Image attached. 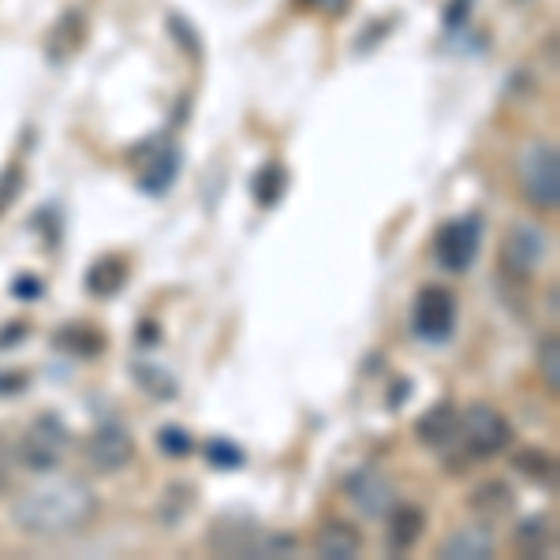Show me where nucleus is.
Here are the masks:
<instances>
[{
    "label": "nucleus",
    "instance_id": "nucleus-24",
    "mask_svg": "<svg viewBox=\"0 0 560 560\" xmlns=\"http://www.w3.org/2000/svg\"><path fill=\"white\" fill-rule=\"evenodd\" d=\"M538 366H541V382H546L549 393H560V345L557 337H546L541 340V351H538Z\"/></svg>",
    "mask_w": 560,
    "mask_h": 560
},
{
    "label": "nucleus",
    "instance_id": "nucleus-29",
    "mask_svg": "<svg viewBox=\"0 0 560 560\" xmlns=\"http://www.w3.org/2000/svg\"><path fill=\"white\" fill-rule=\"evenodd\" d=\"M12 295L15 300H42L45 295V284H42V277H31V273H20L15 277V284H12Z\"/></svg>",
    "mask_w": 560,
    "mask_h": 560
},
{
    "label": "nucleus",
    "instance_id": "nucleus-22",
    "mask_svg": "<svg viewBox=\"0 0 560 560\" xmlns=\"http://www.w3.org/2000/svg\"><path fill=\"white\" fill-rule=\"evenodd\" d=\"M52 345H57L60 351H71V355H102V345L105 337L97 329H86V325H68V329H60L57 337H52Z\"/></svg>",
    "mask_w": 560,
    "mask_h": 560
},
{
    "label": "nucleus",
    "instance_id": "nucleus-2",
    "mask_svg": "<svg viewBox=\"0 0 560 560\" xmlns=\"http://www.w3.org/2000/svg\"><path fill=\"white\" fill-rule=\"evenodd\" d=\"M456 445L464 448L467 464H471V459H490L512 445V427L501 411L490 408V404H471V408L459 415Z\"/></svg>",
    "mask_w": 560,
    "mask_h": 560
},
{
    "label": "nucleus",
    "instance_id": "nucleus-27",
    "mask_svg": "<svg viewBox=\"0 0 560 560\" xmlns=\"http://www.w3.org/2000/svg\"><path fill=\"white\" fill-rule=\"evenodd\" d=\"M206 456H210V464L221 467V471H236V467H243V448L232 445L229 438H213L210 448H206Z\"/></svg>",
    "mask_w": 560,
    "mask_h": 560
},
{
    "label": "nucleus",
    "instance_id": "nucleus-20",
    "mask_svg": "<svg viewBox=\"0 0 560 560\" xmlns=\"http://www.w3.org/2000/svg\"><path fill=\"white\" fill-rule=\"evenodd\" d=\"M471 509H475L486 523L509 516V512H512V490H509L504 482H486V486H478V490L471 493Z\"/></svg>",
    "mask_w": 560,
    "mask_h": 560
},
{
    "label": "nucleus",
    "instance_id": "nucleus-32",
    "mask_svg": "<svg viewBox=\"0 0 560 560\" xmlns=\"http://www.w3.org/2000/svg\"><path fill=\"white\" fill-rule=\"evenodd\" d=\"M8 467H12V459H8V448L0 445V490L8 486Z\"/></svg>",
    "mask_w": 560,
    "mask_h": 560
},
{
    "label": "nucleus",
    "instance_id": "nucleus-10",
    "mask_svg": "<svg viewBox=\"0 0 560 560\" xmlns=\"http://www.w3.org/2000/svg\"><path fill=\"white\" fill-rule=\"evenodd\" d=\"M345 490H348V501L355 504L366 520H382L396 509V486L388 482L382 471H374V467H363V471L351 475Z\"/></svg>",
    "mask_w": 560,
    "mask_h": 560
},
{
    "label": "nucleus",
    "instance_id": "nucleus-28",
    "mask_svg": "<svg viewBox=\"0 0 560 560\" xmlns=\"http://www.w3.org/2000/svg\"><path fill=\"white\" fill-rule=\"evenodd\" d=\"M135 374H139V385L147 388V393L161 396V400L176 393V385L168 382V374H161V370H153V366H135Z\"/></svg>",
    "mask_w": 560,
    "mask_h": 560
},
{
    "label": "nucleus",
    "instance_id": "nucleus-4",
    "mask_svg": "<svg viewBox=\"0 0 560 560\" xmlns=\"http://www.w3.org/2000/svg\"><path fill=\"white\" fill-rule=\"evenodd\" d=\"M68 445H71V433H68L65 422H60L57 415H38V419L26 427L23 441H20V459H23L26 471L49 475L60 467Z\"/></svg>",
    "mask_w": 560,
    "mask_h": 560
},
{
    "label": "nucleus",
    "instance_id": "nucleus-8",
    "mask_svg": "<svg viewBox=\"0 0 560 560\" xmlns=\"http://www.w3.org/2000/svg\"><path fill=\"white\" fill-rule=\"evenodd\" d=\"M546 255H549V240L541 236L535 224H516V229H509V236L501 240V266H504V273L516 280L535 277Z\"/></svg>",
    "mask_w": 560,
    "mask_h": 560
},
{
    "label": "nucleus",
    "instance_id": "nucleus-25",
    "mask_svg": "<svg viewBox=\"0 0 560 560\" xmlns=\"http://www.w3.org/2000/svg\"><path fill=\"white\" fill-rule=\"evenodd\" d=\"M158 448L165 456H191V448H195V441H191V433H187L184 427H161L158 430Z\"/></svg>",
    "mask_w": 560,
    "mask_h": 560
},
{
    "label": "nucleus",
    "instance_id": "nucleus-14",
    "mask_svg": "<svg viewBox=\"0 0 560 560\" xmlns=\"http://www.w3.org/2000/svg\"><path fill=\"white\" fill-rule=\"evenodd\" d=\"M359 546H363V538H359V530L351 527V523H325L318 530V538H314V553L322 560H351L359 557Z\"/></svg>",
    "mask_w": 560,
    "mask_h": 560
},
{
    "label": "nucleus",
    "instance_id": "nucleus-21",
    "mask_svg": "<svg viewBox=\"0 0 560 560\" xmlns=\"http://www.w3.org/2000/svg\"><path fill=\"white\" fill-rule=\"evenodd\" d=\"M512 467L530 478V482H541V486H553L557 482V459L549 453H541V448H520L516 456H512Z\"/></svg>",
    "mask_w": 560,
    "mask_h": 560
},
{
    "label": "nucleus",
    "instance_id": "nucleus-1",
    "mask_svg": "<svg viewBox=\"0 0 560 560\" xmlns=\"http://www.w3.org/2000/svg\"><path fill=\"white\" fill-rule=\"evenodd\" d=\"M97 516V493L75 475H52L12 501V520L23 535L57 541L83 535Z\"/></svg>",
    "mask_w": 560,
    "mask_h": 560
},
{
    "label": "nucleus",
    "instance_id": "nucleus-16",
    "mask_svg": "<svg viewBox=\"0 0 560 560\" xmlns=\"http://www.w3.org/2000/svg\"><path fill=\"white\" fill-rule=\"evenodd\" d=\"M86 38V20L83 12H65L57 20V26L45 38V49H49V60H68L71 52H79V45Z\"/></svg>",
    "mask_w": 560,
    "mask_h": 560
},
{
    "label": "nucleus",
    "instance_id": "nucleus-31",
    "mask_svg": "<svg viewBox=\"0 0 560 560\" xmlns=\"http://www.w3.org/2000/svg\"><path fill=\"white\" fill-rule=\"evenodd\" d=\"M23 337V325H15V329H4L0 332V348H8V345H15V340Z\"/></svg>",
    "mask_w": 560,
    "mask_h": 560
},
{
    "label": "nucleus",
    "instance_id": "nucleus-23",
    "mask_svg": "<svg viewBox=\"0 0 560 560\" xmlns=\"http://www.w3.org/2000/svg\"><path fill=\"white\" fill-rule=\"evenodd\" d=\"M516 541L527 553H541L546 546H553V520L546 516H530L516 527Z\"/></svg>",
    "mask_w": 560,
    "mask_h": 560
},
{
    "label": "nucleus",
    "instance_id": "nucleus-7",
    "mask_svg": "<svg viewBox=\"0 0 560 560\" xmlns=\"http://www.w3.org/2000/svg\"><path fill=\"white\" fill-rule=\"evenodd\" d=\"M131 456H135V438H131L128 427H120V422H105V427H97L83 445L86 467L97 475H116L120 467L131 464Z\"/></svg>",
    "mask_w": 560,
    "mask_h": 560
},
{
    "label": "nucleus",
    "instance_id": "nucleus-5",
    "mask_svg": "<svg viewBox=\"0 0 560 560\" xmlns=\"http://www.w3.org/2000/svg\"><path fill=\"white\" fill-rule=\"evenodd\" d=\"M478 243H482V221L478 217H456V221H445L438 229L433 258L448 273H467L478 258Z\"/></svg>",
    "mask_w": 560,
    "mask_h": 560
},
{
    "label": "nucleus",
    "instance_id": "nucleus-18",
    "mask_svg": "<svg viewBox=\"0 0 560 560\" xmlns=\"http://www.w3.org/2000/svg\"><path fill=\"white\" fill-rule=\"evenodd\" d=\"M284 191H288V168L280 161H266L255 173V179H250V195H255L261 210H273L280 198H284Z\"/></svg>",
    "mask_w": 560,
    "mask_h": 560
},
{
    "label": "nucleus",
    "instance_id": "nucleus-12",
    "mask_svg": "<svg viewBox=\"0 0 560 560\" xmlns=\"http://www.w3.org/2000/svg\"><path fill=\"white\" fill-rule=\"evenodd\" d=\"M497 549L490 523H475V527H459L438 546L441 560H490Z\"/></svg>",
    "mask_w": 560,
    "mask_h": 560
},
{
    "label": "nucleus",
    "instance_id": "nucleus-19",
    "mask_svg": "<svg viewBox=\"0 0 560 560\" xmlns=\"http://www.w3.org/2000/svg\"><path fill=\"white\" fill-rule=\"evenodd\" d=\"M198 504V490L191 482H173L165 490V497L158 501V520L165 523V527H176L179 520L191 516V509Z\"/></svg>",
    "mask_w": 560,
    "mask_h": 560
},
{
    "label": "nucleus",
    "instance_id": "nucleus-3",
    "mask_svg": "<svg viewBox=\"0 0 560 560\" xmlns=\"http://www.w3.org/2000/svg\"><path fill=\"white\" fill-rule=\"evenodd\" d=\"M520 187L535 210H557L560 202V153L553 142H530L520 158Z\"/></svg>",
    "mask_w": 560,
    "mask_h": 560
},
{
    "label": "nucleus",
    "instance_id": "nucleus-9",
    "mask_svg": "<svg viewBox=\"0 0 560 560\" xmlns=\"http://www.w3.org/2000/svg\"><path fill=\"white\" fill-rule=\"evenodd\" d=\"M258 541L261 530L250 516L229 512V516H217L206 530V546L221 557H258Z\"/></svg>",
    "mask_w": 560,
    "mask_h": 560
},
{
    "label": "nucleus",
    "instance_id": "nucleus-13",
    "mask_svg": "<svg viewBox=\"0 0 560 560\" xmlns=\"http://www.w3.org/2000/svg\"><path fill=\"white\" fill-rule=\"evenodd\" d=\"M142 150H147L150 158L142 161V168H139V187H142V191H150V195H161L176 179L179 150L165 147V142H150V147H142Z\"/></svg>",
    "mask_w": 560,
    "mask_h": 560
},
{
    "label": "nucleus",
    "instance_id": "nucleus-30",
    "mask_svg": "<svg viewBox=\"0 0 560 560\" xmlns=\"http://www.w3.org/2000/svg\"><path fill=\"white\" fill-rule=\"evenodd\" d=\"M303 4L318 8V12H325V15H340V12H348L351 0H303Z\"/></svg>",
    "mask_w": 560,
    "mask_h": 560
},
{
    "label": "nucleus",
    "instance_id": "nucleus-11",
    "mask_svg": "<svg viewBox=\"0 0 560 560\" xmlns=\"http://www.w3.org/2000/svg\"><path fill=\"white\" fill-rule=\"evenodd\" d=\"M456 433H459V411H456V404H448V400L433 404V408L427 415H419V422H415L419 445L433 448V453H448V448L456 445Z\"/></svg>",
    "mask_w": 560,
    "mask_h": 560
},
{
    "label": "nucleus",
    "instance_id": "nucleus-6",
    "mask_svg": "<svg viewBox=\"0 0 560 560\" xmlns=\"http://www.w3.org/2000/svg\"><path fill=\"white\" fill-rule=\"evenodd\" d=\"M415 332L430 345H445L456 329V300L448 288L441 284H427L419 295H415Z\"/></svg>",
    "mask_w": 560,
    "mask_h": 560
},
{
    "label": "nucleus",
    "instance_id": "nucleus-26",
    "mask_svg": "<svg viewBox=\"0 0 560 560\" xmlns=\"http://www.w3.org/2000/svg\"><path fill=\"white\" fill-rule=\"evenodd\" d=\"M23 184H26V176H23L20 165L0 168V217H4L15 206V198L23 195Z\"/></svg>",
    "mask_w": 560,
    "mask_h": 560
},
{
    "label": "nucleus",
    "instance_id": "nucleus-17",
    "mask_svg": "<svg viewBox=\"0 0 560 560\" xmlns=\"http://www.w3.org/2000/svg\"><path fill=\"white\" fill-rule=\"evenodd\" d=\"M422 527H427V516L422 509H411V504H396L393 516H388V553H408V549L419 541Z\"/></svg>",
    "mask_w": 560,
    "mask_h": 560
},
{
    "label": "nucleus",
    "instance_id": "nucleus-15",
    "mask_svg": "<svg viewBox=\"0 0 560 560\" xmlns=\"http://www.w3.org/2000/svg\"><path fill=\"white\" fill-rule=\"evenodd\" d=\"M124 284H128V261L120 255H102L86 269V292L97 300H113Z\"/></svg>",
    "mask_w": 560,
    "mask_h": 560
}]
</instances>
